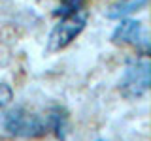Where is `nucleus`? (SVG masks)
Wrapping results in <instances>:
<instances>
[{
  "instance_id": "7ed1b4c3",
  "label": "nucleus",
  "mask_w": 151,
  "mask_h": 141,
  "mask_svg": "<svg viewBox=\"0 0 151 141\" xmlns=\"http://www.w3.org/2000/svg\"><path fill=\"white\" fill-rule=\"evenodd\" d=\"M149 72H151V66L147 58H140L136 62H130L119 81L121 94L129 100L142 98L149 90Z\"/></svg>"
},
{
  "instance_id": "0eeeda50",
  "label": "nucleus",
  "mask_w": 151,
  "mask_h": 141,
  "mask_svg": "<svg viewBox=\"0 0 151 141\" xmlns=\"http://www.w3.org/2000/svg\"><path fill=\"white\" fill-rule=\"evenodd\" d=\"M64 4H79V2H83V0H63Z\"/></svg>"
},
{
  "instance_id": "20e7f679",
  "label": "nucleus",
  "mask_w": 151,
  "mask_h": 141,
  "mask_svg": "<svg viewBox=\"0 0 151 141\" xmlns=\"http://www.w3.org/2000/svg\"><path fill=\"white\" fill-rule=\"evenodd\" d=\"M113 43H129V45H142L147 43V40L144 38V32H142V25L138 21H132V19H123V21L117 25L115 32L111 34Z\"/></svg>"
},
{
  "instance_id": "f257e3e1",
  "label": "nucleus",
  "mask_w": 151,
  "mask_h": 141,
  "mask_svg": "<svg viewBox=\"0 0 151 141\" xmlns=\"http://www.w3.org/2000/svg\"><path fill=\"white\" fill-rule=\"evenodd\" d=\"M4 126L9 134L17 135V137H42L51 130V117H42L23 109V107H17L6 115Z\"/></svg>"
},
{
  "instance_id": "423d86ee",
  "label": "nucleus",
  "mask_w": 151,
  "mask_h": 141,
  "mask_svg": "<svg viewBox=\"0 0 151 141\" xmlns=\"http://www.w3.org/2000/svg\"><path fill=\"white\" fill-rule=\"evenodd\" d=\"M9 102H12V88L6 83H0V109H4Z\"/></svg>"
},
{
  "instance_id": "39448f33",
  "label": "nucleus",
  "mask_w": 151,
  "mask_h": 141,
  "mask_svg": "<svg viewBox=\"0 0 151 141\" xmlns=\"http://www.w3.org/2000/svg\"><path fill=\"white\" fill-rule=\"evenodd\" d=\"M145 4H147V0H117L108 9V17L110 19H123V17L130 15V13L138 11Z\"/></svg>"
},
{
  "instance_id": "f03ea898",
  "label": "nucleus",
  "mask_w": 151,
  "mask_h": 141,
  "mask_svg": "<svg viewBox=\"0 0 151 141\" xmlns=\"http://www.w3.org/2000/svg\"><path fill=\"white\" fill-rule=\"evenodd\" d=\"M85 25H87V11L81 8H78L76 11L63 15L55 28L51 30L49 40H47V51L55 53V51L64 49L66 45H70L72 41L83 32Z\"/></svg>"
}]
</instances>
